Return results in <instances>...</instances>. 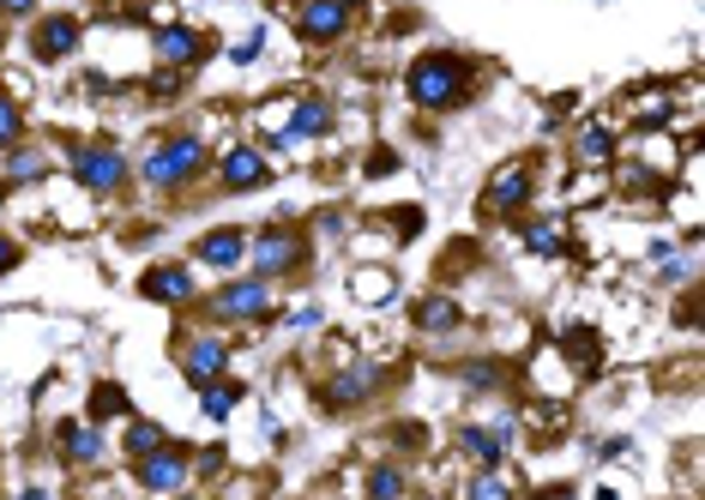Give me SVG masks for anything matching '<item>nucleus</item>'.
<instances>
[{
	"label": "nucleus",
	"mask_w": 705,
	"mask_h": 500,
	"mask_svg": "<svg viewBox=\"0 0 705 500\" xmlns=\"http://www.w3.org/2000/svg\"><path fill=\"white\" fill-rule=\"evenodd\" d=\"M477 91V67L458 55H422L416 67H410V97L422 102V109H453V102H465Z\"/></svg>",
	"instance_id": "nucleus-1"
},
{
	"label": "nucleus",
	"mask_w": 705,
	"mask_h": 500,
	"mask_svg": "<svg viewBox=\"0 0 705 500\" xmlns=\"http://www.w3.org/2000/svg\"><path fill=\"white\" fill-rule=\"evenodd\" d=\"M199 163H205V145H199L194 133H182V139H163V145L145 157V182H151V187L194 182V175H199Z\"/></svg>",
	"instance_id": "nucleus-2"
},
{
	"label": "nucleus",
	"mask_w": 705,
	"mask_h": 500,
	"mask_svg": "<svg viewBox=\"0 0 705 500\" xmlns=\"http://www.w3.org/2000/svg\"><path fill=\"white\" fill-rule=\"evenodd\" d=\"M187 477H194L187 446H158V453L139 458V489H151V494H182Z\"/></svg>",
	"instance_id": "nucleus-3"
},
{
	"label": "nucleus",
	"mask_w": 705,
	"mask_h": 500,
	"mask_svg": "<svg viewBox=\"0 0 705 500\" xmlns=\"http://www.w3.org/2000/svg\"><path fill=\"white\" fill-rule=\"evenodd\" d=\"M73 175H79L91 194H115L127 182V157L115 145H79L73 151Z\"/></svg>",
	"instance_id": "nucleus-4"
},
{
	"label": "nucleus",
	"mask_w": 705,
	"mask_h": 500,
	"mask_svg": "<svg viewBox=\"0 0 705 500\" xmlns=\"http://www.w3.org/2000/svg\"><path fill=\"white\" fill-rule=\"evenodd\" d=\"M296 31L307 43H338V36L350 31V7H344V0H307L296 12Z\"/></svg>",
	"instance_id": "nucleus-5"
},
{
	"label": "nucleus",
	"mask_w": 705,
	"mask_h": 500,
	"mask_svg": "<svg viewBox=\"0 0 705 500\" xmlns=\"http://www.w3.org/2000/svg\"><path fill=\"white\" fill-rule=\"evenodd\" d=\"M265 302H272V290H265V278H241V284H224L217 290V314L224 319H260Z\"/></svg>",
	"instance_id": "nucleus-6"
},
{
	"label": "nucleus",
	"mask_w": 705,
	"mask_h": 500,
	"mask_svg": "<svg viewBox=\"0 0 705 500\" xmlns=\"http://www.w3.org/2000/svg\"><path fill=\"white\" fill-rule=\"evenodd\" d=\"M73 48H79V19H67V12H55V19H43L31 31V55L36 61H67Z\"/></svg>",
	"instance_id": "nucleus-7"
},
{
	"label": "nucleus",
	"mask_w": 705,
	"mask_h": 500,
	"mask_svg": "<svg viewBox=\"0 0 705 500\" xmlns=\"http://www.w3.org/2000/svg\"><path fill=\"white\" fill-rule=\"evenodd\" d=\"M265 157L253 145H236V151H224V187H236V194H253V187H265Z\"/></svg>",
	"instance_id": "nucleus-8"
},
{
	"label": "nucleus",
	"mask_w": 705,
	"mask_h": 500,
	"mask_svg": "<svg viewBox=\"0 0 705 500\" xmlns=\"http://www.w3.org/2000/svg\"><path fill=\"white\" fill-rule=\"evenodd\" d=\"M296 260H302V241L290 236V229H265V236H260V248H253V265H260V278L290 272Z\"/></svg>",
	"instance_id": "nucleus-9"
},
{
	"label": "nucleus",
	"mask_w": 705,
	"mask_h": 500,
	"mask_svg": "<svg viewBox=\"0 0 705 500\" xmlns=\"http://www.w3.org/2000/svg\"><path fill=\"white\" fill-rule=\"evenodd\" d=\"M524 199H531V170H524V163H507V170L489 182V211L507 217V211H519Z\"/></svg>",
	"instance_id": "nucleus-10"
},
{
	"label": "nucleus",
	"mask_w": 705,
	"mask_h": 500,
	"mask_svg": "<svg viewBox=\"0 0 705 500\" xmlns=\"http://www.w3.org/2000/svg\"><path fill=\"white\" fill-rule=\"evenodd\" d=\"M205 55V36L187 31V24H163L158 31V61L163 67H194V61Z\"/></svg>",
	"instance_id": "nucleus-11"
},
{
	"label": "nucleus",
	"mask_w": 705,
	"mask_h": 500,
	"mask_svg": "<svg viewBox=\"0 0 705 500\" xmlns=\"http://www.w3.org/2000/svg\"><path fill=\"white\" fill-rule=\"evenodd\" d=\"M229 368V344H217V338H205V344H194L187 350V362H182V374L194 380V387H212L217 374Z\"/></svg>",
	"instance_id": "nucleus-12"
},
{
	"label": "nucleus",
	"mask_w": 705,
	"mask_h": 500,
	"mask_svg": "<svg viewBox=\"0 0 705 500\" xmlns=\"http://www.w3.org/2000/svg\"><path fill=\"white\" fill-rule=\"evenodd\" d=\"M61 458H67V465H97L102 434L91 428V422H61Z\"/></svg>",
	"instance_id": "nucleus-13"
},
{
	"label": "nucleus",
	"mask_w": 705,
	"mask_h": 500,
	"mask_svg": "<svg viewBox=\"0 0 705 500\" xmlns=\"http://www.w3.org/2000/svg\"><path fill=\"white\" fill-rule=\"evenodd\" d=\"M375 387H380V368H350V374H338V380L326 387V404H338V410H344V404H362Z\"/></svg>",
	"instance_id": "nucleus-14"
},
{
	"label": "nucleus",
	"mask_w": 705,
	"mask_h": 500,
	"mask_svg": "<svg viewBox=\"0 0 705 500\" xmlns=\"http://www.w3.org/2000/svg\"><path fill=\"white\" fill-rule=\"evenodd\" d=\"M139 290H145L151 302H187V296H194V278H187L182 265H158Z\"/></svg>",
	"instance_id": "nucleus-15"
},
{
	"label": "nucleus",
	"mask_w": 705,
	"mask_h": 500,
	"mask_svg": "<svg viewBox=\"0 0 705 500\" xmlns=\"http://www.w3.org/2000/svg\"><path fill=\"white\" fill-rule=\"evenodd\" d=\"M241 253H248V241H241V229H212V236L199 241V260H205V265H224V272H229V265L241 260Z\"/></svg>",
	"instance_id": "nucleus-16"
},
{
	"label": "nucleus",
	"mask_w": 705,
	"mask_h": 500,
	"mask_svg": "<svg viewBox=\"0 0 705 500\" xmlns=\"http://www.w3.org/2000/svg\"><path fill=\"white\" fill-rule=\"evenodd\" d=\"M332 127V109H326V97H307L296 115H290V127H284V139H314V133H326Z\"/></svg>",
	"instance_id": "nucleus-17"
},
{
	"label": "nucleus",
	"mask_w": 705,
	"mask_h": 500,
	"mask_svg": "<svg viewBox=\"0 0 705 500\" xmlns=\"http://www.w3.org/2000/svg\"><path fill=\"white\" fill-rule=\"evenodd\" d=\"M458 446H465V453L477 458L482 470H495V465H501V446H507V428H501V434H489V428H465V434H458Z\"/></svg>",
	"instance_id": "nucleus-18"
},
{
	"label": "nucleus",
	"mask_w": 705,
	"mask_h": 500,
	"mask_svg": "<svg viewBox=\"0 0 705 500\" xmlns=\"http://www.w3.org/2000/svg\"><path fill=\"white\" fill-rule=\"evenodd\" d=\"M350 290H356V302H392V290H399V284H392L387 265H368V272L350 278Z\"/></svg>",
	"instance_id": "nucleus-19"
},
{
	"label": "nucleus",
	"mask_w": 705,
	"mask_h": 500,
	"mask_svg": "<svg viewBox=\"0 0 705 500\" xmlns=\"http://www.w3.org/2000/svg\"><path fill=\"white\" fill-rule=\"evenodd\" d=\"M199 404H205V416H212V422H224L229 410L241 404V387H236V380H212V387H199Z\"/></svg>",
	"instance_id": "nucleus-20"
},
{
	"label": "nucleus",
	"mask_w": 705,
	"mask_h": 500,
	"mask_svg": "<svg viewBox=\"0 0 705 500\" xmlns=\"http://www.w3.org/2000/svg\"><path fill=\"white\" fill-rule=\"evenodd\" d=\"M458 319H465V314H458V302H446V296H429L416 307V326L422 331H453Z\"/></svg>",
	"instance_id": "nucleus-21"
},
{
	"label": "nucleus",
	"mask_w": 705,
	"mask_h": 500,
	"mask_svg": "<svg viewBox=\"0 0 705 500\" xmlns=\"http://www.w3.org/2000/svg\"><path fill=\"white\" fill-rule=\"evenodd\" d=\"M43 170H48V157H43V151H31V145H12V163H7V175H12V182H43Z\"/></svg>",
	"instance_id": "nucleus-22"
},
{
	"label": "nucleus",
	"mask_w": 705,
	"mask_h": 500,
	"mask_svg": "<svg viewBox=\"0 0 705 500\" xmlns=\"http://www.w3.org/2000/svg\"><path fill=\"white\" fill-rule=\"evenodd\" d=\"M158 446H170V441H163V428H158V422H127V453H133V458L158 453Z\"/></svg>",
	"instance_id": "nucleus-23"
},
{
	"label": "nucleus",
	"mask_w": 705,
	"mask_h": 500,
	"mask_svg": "<svg viewBox=\"0 0 705 500\" xmlns=\"http://www.w3.org/2000/svg\"><path fill=\"white\" fill-rule=\"evenodd\" d=\"M579 157L585 163H604V157H615V133H609V127H585V133H579Z\"/></svg>",
	"instance_id": "nucleus-24"
},
{
	"label": "nucleus",
	"mask_w": 705,
	"mask_h": 500,
	"mask_svg": "<svg viewBox=\"0 0 705 500\" xmlns=\"http://www.w3.org/2000/svg\"><path fill=\"white\" fill-rule=\"evenodd\" d=\"M399 494H404V470L380 465L375 477H368V500H399Z\"/></svg>",
	"instance_id": "nucleus-25"
},
{
	"label": "nucleus",
	"mask_w": 705,
	"mask_h": 500,
	"mask_svg": "<svg viewBox=\"0 0 705 500\" xmlns=\"http://www.w3.org/2000/svg\"><path fill=\"white\" fill-rule=\"evenodd\" d=\"M524 248H531V253H561V224H549V217H543V224H531V229H524Z\"/></svg>",
	"instance_id": "nucleus-26"
},
{
	"label": "nucleus",
	"mask_w": 705,
	"mask_h": 500,
	"mask_svg": "<svg viewBox=\"0 0 705 500\" xmlns=\"http://www.w3.org/2000/svg\"><path fill=\"white\" fill-rule=\"evenodd\" d=\"M19 133H24V121H19V102H12L7 91H0V151H12V145H19Z\"/></svg>",
	"instance_id": "nucleus-27"
},
{
	"label": "nucleus",
	"mask_w": 705,
	"mask_h": 500,
	"mask_svg": "<svg viewBox=\"0 0 705 500\" xmlns=\"http://www.w3.org/2000/svg\"><path fill=\"white\" fill-rule=\"evenodd\" d=\"M465 500H512V489H507L501 477H495V470H482V477L465 489Z\"/></svg>",
	"instance_id": "nucleus-28"
},
{
	"label": "nucleus",
	"mask_w": 705,
	"mask_h": 500,
	"mask_svg": "<svg viewBox=\"0 0 705 500\" xmlns=\"http://www.w3.org/2000/svg\"><path fill=\"white\" fill-rule=\"evenodd\" d=\"M12 265H19V241H12V236H7V229H0V278H7V272H12Z\"/></svg>",
	"instance_id": "nucleus-29"
},
{
	"label": "nucleus",
	"mask_w": 705,
	"mask_h": 500,
	"mask_svg": "<svg viewBox=\"0 0 705 500\" xmlns=\"http://www.w3.org/2000/svg\"><path fill=\"white\" fill-rule=\"evenodd\" d=\"M260 36H265V31H253V36H241V43H236V61H253V55H260Z\"/></svg>",
	"instance_id": "nucleus-30"
},
{
	"label": "nucleus",
	"mask_w": 705,
	"mask_h": 500,
	"mask_svg": "<svg viewBox=\"0 0 705 500\" xmlns=\"http://www.w3.org/2000/svg\"><path fill=\"white\" fill-rule=\"evenodd\" d=\"M36 0H0V12H31Z\"/></svg>",
	"instance_id": "nucleus-31"
},
{
	"label": "nucleus",
	"mask_w": 705,
	"mask_h": 500,
	"mask_svg": "<svg viewBox=\"0 0 705 500\" xmlns=\"http://www.w3.org/2000/svg\"><path fill=\"white\" fill-rule=\"evenodd\" d=\"M0 48H7V24H0Z\"/></svg>",
	"instance_id": "nucleus-32"
},
{
	"label": "nucleus",
	"mask_w": 705,
	"mask_h": 500,
	"mask_svg": "<svg viewBox=\"0 0 705 500\" xmlns=\"http://www.w3.org/2000/svg\"><path fill=\"white\" fill-rule=\"evenodd\" d=\"M175 500H182V494H175Z\"/></svg>",
	"instance_id": "nucleus-33"
}]
</instances>
